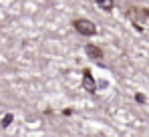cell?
Here are the masks:
<instances>
[{"mask_svg":"<svg viewBox=\"0 0 149 137\" xmlns=\"http://www.w3.org/2000/svg\"><path fill=\"white\" fill-rule=\"evenodd\" d=\"M73 26H74V30L81 32L83 36H95L97 34V26L91 22L89 18H74Z\"/></svg>","mask_w":149,"mask_h":137,"instance_id":"6da1fadb","label":"cell"},{"mask_svg":"<svg viewBox=\"0 0 149 137\" xmlns=\"http://www.w3.org/2000/svg\"><path fill=\"white\" fill-rule=\"evenodd\" d=\"M129 18L135 22V28H143V22L149 18V8H131L129 10Z\"/></svg>","mask_w":149,"mask_h":137,"instance_id":"7a4b0ae2","label":"cell"},{"mask_svg":"<svg viewBox=\"0 0 149 137\" xmlns=\"http://www.w3.org/2000/svg\"><path fill=\"white\" fill-rule=\"evenodd\" d=\"M83 89L89 93H97V83H95V79H93V75H91L89 68L83 71Z\"/></svg>","mask_w":149,"mask_h":137,"instance_id":"3957f363","label":"cell"},{"mask_svg":"<svg viewBox=\"0 0 149 137\" xmlns=\"http://www.w3.org/2000/svg\"><path fill=\"white\" fill-rule=\"evenodd\" d=\"M85 52H87V57H89V59H93V61L103 59V50H101L97 45H87V46H85Z\"/></svg>","mask_w":149,"mask_h":137,"instance_id":"277c9868","label":"cell"},{"mask_svg":"<svg viewBox=\"0 0 149 137\" xmlns=\"http://www.w3.org/2000/svg\"><path fill=\"white\" fill-rule=\"evenodd\" d=\"M97 6H99L101 10H105V12H111L113 6H115V2L113 0H97Z\"/></svg>","mask_w":149,"mask_h":137,"instance_id":"5b68a950","label":"cell"},{"mask_svg":"<svg viewBox=\"0 0 149 137\" xmlns=\"http://www.w3.org/2000/svg\"><path fill=\"white\" fill-rule=\"evenodd\" d=\"M10 121H12V115H6V117L2 119V127H8V125H10Z\"/></svg>","mask_w":149,"mask_h":137,"instance_id":"8992f818","label":"cell"},{"mask_svg":"<svg viewBox=\"0 0 149 137\" xmlns=\"http://www.w3.org/2000/svg\"><path fill=\"white\" fill-rule=\"evenodd\" d=\"M135 99H137L139 103H145V95H141V93H137V95H135Z\"/></svg>","mask_w":149,"mask_h":137,"instance_id":"52a82bcc","label":"cell"}]
</instances>
